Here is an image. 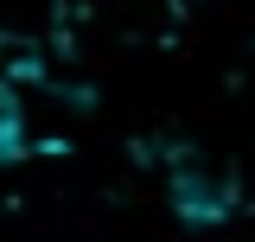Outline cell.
<instances>
[{
  "instance_id": "6da1fadb",
  "label": "cell",
  "mask_w": 255,
  "mask_h": 242,
  "mask_svg": "<svg viewBox=\"0 0 255 242\" xmlns=\"http://www.w3.org/2000/svg\"><path fill=\"white\" fill-rule=\"evenodd\" d=\"M166 198H172L179 223L217 230V223H230V217L243 211V179H236V166L217 159V153L172 147V159H166Z\"/></svg>"
},
{
  "instance_id": "7a4b0ae2",
  "label": "cell",
  "mask_w": 255,
  "mask_h": 242,
  "mask_svg": "<svg viewBox=\"0 0 255 242\" xmlns=\"http://www.w3.org/2000/svg\"><path fill=\"white\" fill-rule=\"evenodd\" d=\"M32 147V134H26V102L13 96V83H0V166H19Z\"/></svg>"
}]
</instances>
